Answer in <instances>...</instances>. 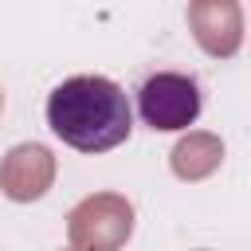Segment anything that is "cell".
<instances>
[{"instance_id": "1", "label": "cell", "mask_w": 251, "mask_h": 251, "mask_svg": "<svg viewBox=\"0 0 251 251\" xmlns=\"http://www.w3.org/2000/svg\"><path fill=\"white\" fill-rule=\"evenodd\" d=\"M47 126L78 153H106L129 137L133 114L118 82L102 75H75L51 90Z\"/></svg>"}, {"instance_id": "2", "label": "cell", "mask_w": 251, "mask_h": 251, "mask_svg": "<svg viewBox=\"0 0 251 251\" xmlns=\"http://www.w3.org/2000/svg\"><path fill=\"white\" fill-rule=\"evenodd\" d=\"M137 110L149 129H188L200 118V86L192 75L161 71L137 90Z\"/></svg>"}, {"instance_id": "3", "label": "cell", "mask_w": 251, "mask_h": 251, "mask_svg": "<svg viewBox=\"0 0 251 251\" xmlns=\"http://www.w3.org/2000/svg\"><path fill=\"white\" fill-rule=\"evenodd\" d=\"M67 227L75 251H118L133 231V208L114 192H98L71 212Z\"/></svg>"}, {"instance_id": "4", "label": "cell", "mask_w": 251, "mask_h": 251, "mask_svg": "<svg viewBox=\"0 0 251 251\" xmlns=\"http://www.w3.org/2000/svg\"><path fill=\"white\" fill-rule=\"evenodd\" d=\"M188 27H192L196 43L216 59L235 55L243 43V12L235 0H192L188 4Z\"/></svg>"}, {"instance_id": "5", "label": "cell", "mask_w": 251, "mask_h": 251, "mask_svg": "<svg viewBox=\"0 0 251 251\" xmlns=\"http://www.w3.org/2000/svg\"><path fill=\"white\" fill-rule=\"evenodd\" d=\"M55 161L43 145H16L0 165V188L12 200H39L51 188Z\"/></svg>"}, {"instance_id": "6", "label": "cell", "mask_w": 251, "mask_h": 251, "mask_svg": "<svg viewBox=\"0 0 251 251\" xmlns=\"http://www.w3.org/2000/svg\"><path fill=\"white\" fill-rule=\"evenodd\" d=\"M220 157H224V145L212 133H188L173 149V173L184 176V180H200L220 165Z\"/></svg>"}]
</instances>
